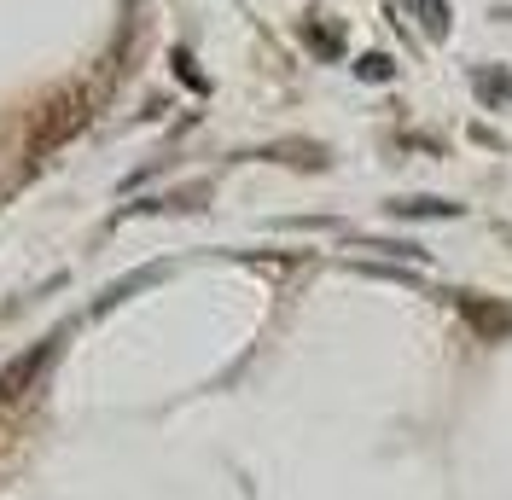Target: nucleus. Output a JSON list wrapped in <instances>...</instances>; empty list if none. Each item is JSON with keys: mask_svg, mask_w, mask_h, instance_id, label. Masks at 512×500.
Listing matches in <instances>:
<instances>
[{"mask_svg": "<svg viewBox=\"0 0 512 500\" xmlns=\"http://www.w3.org/2000/svg\"><path fill=\"white\" fill-rule=\"evenodd\" d=\"M472 88H478V99L489 105V111H501V105H512V70L478 64V70H472Z\"/></svg>", "mask_w": 512, "mask_h": 500, "instance_id": "nucleus-4", "label": "nucleus"}, {"mask_svg": "<svg viewBox=\"0 0 512 500\" xmlns=\"http://www.w3.org/2000/svg\"><path fill=\"white\" fill-rule=\"evenodd\" d=\"M396 216H408V221H419V216H460V204H443V198H402V204H390Z\"/></svg>", "mask_w": 512, "mask_h": 500, "instance_id": "nucleus-5", "label": "nucleus"}, {"mask_svg": "<svg viewBox=\"0 0 512 500\" xmlns=\"http://www.w3.org/2000/svg\"><path fill=\"white\" fill-rule=\"evenodd\" d=\"M175 70H181V82H192V88H198V94H204V88H210V82H204V76H198V70H192V53H175Z\"/></svg>", "mask_w": 512, "mask_h": 500, "instance_id": "nucleus-9", "label": "nucleus"}, {"mask_svg": "<svg viewBox=\"0 0 512 500\" xmlns=\"http://www.w3.org/2000/svg\"><path fill=\"white\" fill-rule=\"evenodd\" d=\"M53 349H59V344L24 349L18 361H6V367H0V407H12L18 396H24V390H35V378H41V367L53 361Z\"/></svg>", "mask_w": 512, "mask_h": 500, "instance_id": "nucleus-3", "label": "nucleus"}, {"mask_svg": "<svg viewBox=\"0 0 512 500\" xmlns=\"http://www.w3.org/2000/svg\"><path fill=\"white\" fill-rule=\"evenodd\" d=\"M82 123H88V99H82V94L53 99V105H47V117H41V128L30 134V152L41 157V152H53V146H64Z\"/></svg>", "mask_w": 512, "mask_h": 500, "instance_id": "nucleus-1", "label": "nucleus"}, {"mask_svg": "<svg viewBox=\"0 0 512 500\" xmlns=\"http://www.w3.org/2000/svg\"><path fill=\"white\" fill-rule=\"evenodd\" d=\"M460 314H466V326L478 332L483 344H507L512 338V309L501 297H460Z\"/></svg>", "mask_w": 512, "mask_h": 500, "instance_id": "nucleus-2", "label": "nucleus"}, {"mask_svg": "<svg viewBox=\"0 0 512 500\" xmlns=\"http://www.w3.org/2000/svg\"><path fill=\"white\" fill-rule=\"evenodd\" d=\"M303 41L315 47L320 59H338V53H344V30H326V24H315V18L303 24Z\"/></svg>", "mask_w": 512, "mask_h": 500, "instance_id": "nucleus-6", "label": "nucleus"}, {"mask_svg": "<svg viewBox=\"0 0 512 500\" xmlns=\"http://www.w3.org/2000/svg\"><path fill=\"white\" fill-rule=\"evenodd\" d=\"M355 76H361V82H390L396 64L384 59V53H361V59H355Z\"/></svg>", "mask_w": 512, "mask_h": 500, "instance_id": "nucleus-8", "label": "nucleus"}, {"mask_svg": "<svg viewBox=\"0 0 512 500\" xmlns=\"http://www.w3.org/2000/svg\"><path fill=\"white\" fill-rule=\"evenodd\" d=\"M414 12H419V24H425L431 41H443L448 35V0H414Z\"/></svg>", "mask_w": 512, "mask_h": 500, "instance_id": "nucleus-7", "label": "nucleus"}]
</instances>
